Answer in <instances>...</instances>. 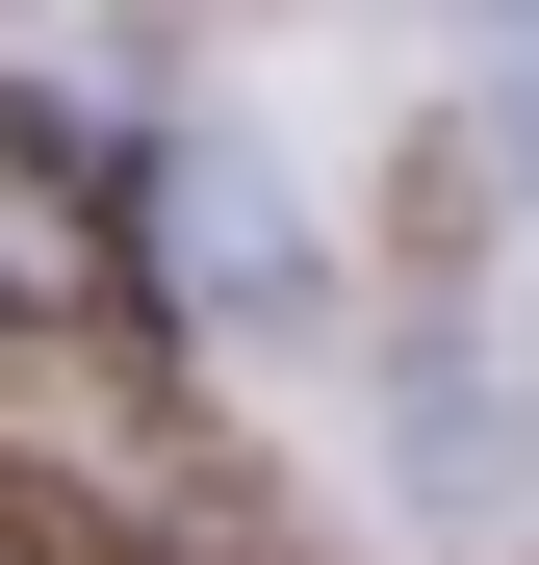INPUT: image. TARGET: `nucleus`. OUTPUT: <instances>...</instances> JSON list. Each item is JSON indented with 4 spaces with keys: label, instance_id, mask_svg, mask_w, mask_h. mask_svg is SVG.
<instances>
[{
    "label": "nucleus",
    "instance_id": "obj_1",
    "mask_svg": "<svg viewBox=\"0 0 539 565\" xmlns=\"http://www.w3.org/2000/svg\"><path fill=\"white\" fill-rule=\"evenodd\" d=\"M514 206H539V77H514Z\"/></svg>",
    "mask_w": 539,
    "mask_h": 565
}]
</instances>
